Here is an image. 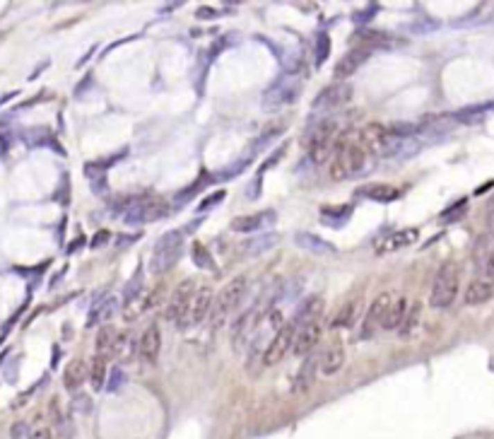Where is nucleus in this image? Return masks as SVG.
<instances>
[{"instance_id":"1","label":"nucleus","mask_w":494,"mask_h":439,"mask_svg":"<svg viewBox=\"0 0 494 439\" xmlns=\"http://www.w3.org/2000/svg\"><path fill=\"white\" fill-rule=\"evenodd\" d=\"M420 126L412 123H367L360 133V145L369 157H396L403 140L412 138Z\"/></svg>"},{"instance_id":"2","label":"nucleus","mask_w":494,"mask_h":439,"mask_svg":"<svg viewBox=\"0 0 494 439\" xmlns=\"http://www.w3.org/2000/svg\"><path fill=\"white\" fill-rule=\"evenodd\" d=\"M371 169V157L367 155V150L362 148L360 143H352V140H340L333 148V157L328 164V176L333 181H342V179H355V176H362Z\"/></svg>"},{"instance_id":"3","label":"nucleus","mask_w":494,"mask_h":439,"mask_svg":"<svg viewBox=\"0 0 494 439\" xmlns=\"http://www.w3.org/2000/svg\"><path fill=\"white\" fill-rule=\"evenodd\" d=\"M246 292H249V277L246 275H234L222 287L220 295L215 297L213 302V311H210V321H213L215 329L224 324V321L239 309L241 302L246 300Z\"/></svg>"},{"instance_id":"4","label":"nucleus","mask_w":494,"mask_h":439,"mask_svg":"<svg viewBox=\"0 0 494 439\" xmlns=\"http://www.w3.org/2000/svg\"><path fill=\"white\" fill-rule=\"evenodd\" d=\"M458 285H461V268L456 261H443L434 275L430 290V307L434 309H446L456 302L458 297Z\"/></svg>"},{"instance_id":"5","label":"nucleus","mask_w":494,"mask_h":439,"mask_svg":"<svg viewBox=\"0 0 494 439\" xmlns=\"http://www.w3.org/2000/svg\"><path fill=\"white\" fill-rule=\"evenodd\" d=\"M184 254V232L171 230L166 234L159 236L155 241L152 256H150V273L152 275H164L169 268H174V264Z\"/></svg>"},{"instance_id":"6","label":"nucleus","mask_w":494,"mask_h":439,"mask_svg":"<svg viewBox=\"0 0 494 439\" xmlns=\"http://www.w3.org/2000/svg\"><path fill=\"white\" fill-rule=\"evenodd\" d=\"M335 135H337V123L335 119H326L316 126L309 133V140H306V153H309V160L316 164H324V160L328 157L335 148Z\"/></svg>"},{"instance_id":"7","label":"nucleus","mask_w":494,"mask_h":439,"mask_svg":"<svg viewBox=\"0 0 494 439\" xmlns=\"http://www.w3.org/2000/svg\"><path fill=\"white\" fill-rule=\"evenodd\" d=\"M213 302H215V292L210 285H200L195 287L193 297H191V304H188V311H186V316L181 319L179 329L188 331V329H195L198 324H203L205 319L210 316V311H213Z\"/></svg>"},{"instance_id":"8","label":"nucleus","mask_w":494,"mask_h":439,"mask_svg":"<svg viewBox=\"0 0 494 439\" xmlns=\"http://www.w3.org/2000/svg\"><path fill=\"white\" fill-rule=\"evenodd\" d=\"M193 292H195V282L191 280V277L181 280L179 285L174 287V292H171L169 300H166V309H164V319L169 321V324H176V326L181 324V319H184L186 311H188Z\"/></svg>"},{"instance_id":"9","label":"nucleus","mask_w":494,"mask_h":439,"mask_svg":"<svg viewBox=\"0 0 494 439\" xmlns=\"http://www.w3.org/2000/svg\"><path fill=\"white\" fill-rule=\"evenodd\" d=\"M294 338H297V326L292 324V321H287L280 331H275V336L270 338L268 347L263 350V367H273L280 360H285L287 352H292Z\"/></svg>"},{"instance_id":"10","label":"nucleus","mask_w":494,"mask_h":439,"mask_svg":"<svg viewBox=\"0 0 494 439\" xmlns=\"http://www.w3.org/2000/svg\"><path fill=\"white\" fill-rule=\"evenodd\" d=\"M166 213V208L162 203H155V200H130L123 210V222L125 225H148V222L159 220Z\"/></svg>"},{"instance_id":"11","label":"nucleus","mask_w":494,"mask_h":439,"mask_svg":"<svg viewBox=\"0 0 494 439\" xmlns=\"http://www.w3.org/2000/svg\"><path fill=\"white\" fill-rule=\"evenodd\" d=\"M321 338H324V321L316 319V321H309V324L299 326L297 329V338H294V345H292V352L297 357H306L319 347Z\"/></svg>"},{"instance_id":"12","label":"nucleus","mask_w":494,"mask_h":439,"mask_svg":"<svg viewBox=\"0 0 494 439\" xmlns=\"http://www.w3.org/2000/svg\"><path fill=\"white\" fill-rule=\"evenodd\" d=\"M350 99H352V87H350V85L335 83V85H328V87L321 89V92L314 97V102H311V107H314L316 111H330V109L345 107Z\"/></svg>"},{"instance_id":"13","label":"nucleus","mask_w":494,"mask_h":439,"mask_svg":"<svg viewBox=\"0 0 494 439\" xmlns=\"http://www.w3.org/2000/svg\"><path fill=\"white\" fill-rule=\"evenodd\" d=\"M256 326H258V307L246 309L244 314L234 321V326H231V345H234L236 352H244L246 343L251 341Z\"/></svg>"},{"instance_id":"14","label":"nucleus","mask_w":494,"mask_h":439,"mask_svg":"<svg viewBox=\"0 0 494 439\" xmlns=\"http://www.w3.org/2000/svg\"><path fill=\"white\" fill-rule=\"evenodd\" d=\"M391 302H393V292H381V295L376 297L374 302H371V304H369V311H367L364 326H362V331H360V338H362V341H367V338H369L371 333L379 329L381 321H384V316H386V311H388V307H391Z\"/></svg>"},{"instance_id":"15","label":"nucleus","mask_w":494,"mask_h":439,"mask_svg":"<svg viewBox=\"0 0 494 439\" xmlns=\"http://www.w3.org/2000/svg\"><path fill=\"white\" fill-rule=\"evenodd\" d=\"M468 307H477V304H487L490 300H494V277L490 275H477L475 280L468 282L466 295H463Z\"/></svg>"},{"instance_id":"16","label":"nucleus","mask_w":494,"mask_h":439,"mask_svg":"<svg viewBox=\"0 0 494 439\" xmlns=\"http://www.w3.org/2000/svg\"><path fill=\"white\" fill-rule=\"evenodd\" d=\"M138 350H140V357H143L148 365H155V362H157L159 350H162V331H159L157 321H152V324L143 331L140 343H138Z\"/></svg>"},{"instance_id":"17","label":"nucleus","mask_w":494,"mask_h":439,"mask_svg":"<svg viewBox=\"0 0 494 439\" xmlns=\"http://www.w3.org/2000/svg\"><path fill=\"white\" fill-rule=\"evenodd\" d=\"M275 222V210H258L251 215H239L231 220V230L241 232V234H251V232H261Z\"/></svg>"},{"instance_id":"18","label":"nucleus","mask_w":494,"mask_h":439,"mask_svg":"<svg viewBox=\"0 0 494 439\" xmlns=\"http://www.w3.org/2000/svg\"><path fill=\"white\" fill-rule=\"evenodd\" d=\"M297 85L294 83H277L273 85L270 89L263 92V109H280V107H287L297 99Z\"/></svg>"},{"instance_id":"19","label":"nucleus","mask_w":494,"mask_h":439,"mask_svg":"<svg viewBox=\"0 0 494 439\" xmlns=\"http://www.w3.org/2000/svg\"><path fill=\"white\" fill-rule=\"evenodd\" d=\"M369 55H371V51H369V49H364V46L350 49V51H347L340 60H337L335 78L337 80H345V78H350V75H355L357 70H360L362 65L367 63V58H369Z\"/></svg>"},{"instance_id":"20","label":"nucleus","mask_w":494,"mask_h":439,"mask_svg":"<svg viewBox=\"0 0 494 439\" xmlns=\"http://www.w3.org/2000/svg\"><path fill=\"white\" fill-rule=\"evenodd\" d=\"M319 352H311V355L301 357V365L294 375V393H304L314 386L316 372H319Z\"/></svg>"},{"instance_id":"21","label":"nucleus","mask_w":494,"mask_h":439,"mask_svg":"<svg viewBox=\"0 0 494 439\" xmlns=\"http://www.w3.org/2000/svg\"><path fill=\"white\" fill-rule=\"evenodd\" d=\"M345 365V345L342 343H330L324 350V355L319 357V372L324 377H333L342 370Z\"/></svg>"},{"instance_id":"22","label":"nucleus","mask_w":494,"mask_h":439,"mask_svg":"<svg viewBox=\"0 0 494 439\" xmlns=\"http://www.w3.org/2000/svg\"><path fill=\"white\" fill-rule=\"evenodd\" d=\"M321 314H324V297H321V295H309V297H304V302L299 304L297 314L292 316V324L299 329V326L309 324V321L321 319Z\"/></svg>"},{"instance_id":"23","label":"nucleus","mask_w":494,"mask_h":439,"mask_svg":"<svg viewBox=\"0 0 494 439\" xmlns=\"http://www.w3.org/2000/svg\"><path fill=\"white\" fill-rule=\"evenodd\" d=\"M415 241H420V230H417V227H405V230H398L386 236L384 244L379 246V254H391V251H398V249H407V246H412Z\"/></svg>"},{"instance_id":"24","label":"nucleus","mask_w":494,"mask_h":439,"mask_svg":"<svg viewBox=\"0 0 494 439\" xmlns=\"http://www.w3.org/2000/svg\"><path fill=\"white\" fill-rule=\"evenodd\" d=\"M294 244L299 246V249L311 251V254H316V256H335L337 254L335 246L328 244L326 239H321V236L311 234V232H297Z\"/></svg>"},{"instance_id":"25","label":"nucleus","mask_w":494,"mask_h":439,"mask_svg":"<svg viewBox=\"0 0 494 439\" xmlns=\"http://www.w3.org/2000/svg\"><path fill=\"white\" fill-rule=\"evenodd\" d=\"M407 307H410V302H407V297L403 295H393V302L391 307H388L384 321H381V329L384 331H398L403 324V319H405L407 314Z\"/></svg>"},{"instance_id":"26","label":"nucleus","mask_w":494,"mask_h":439,"mask_svg":"<svg viewBox=\"0 0 494 439\" xmlns=\"http://www.w3.org/2000/svg\"><path fill=\"white\" fill-rule=\"evenodd\" d=\"M277 241H280V234H275V232H265V234H258V236H254V239H246L244 244H241V254L249 256V259H254V256H263L265 251L273 249Z\"/></svg>"},{"instance_id":"27","label":"nucleus","mask_w":494,"mask_h":439,"mask_svg":"<svg viewBox=\"0 0 494 439\" xmlns=\"http://www.w3.org/2000/svg\"><path fill=\"white\" fill-rule=\"evenodd\" d=\"M51 415H53V427L58 432L60 439H73L75 437V420H73V413L70 411H63L58 403V398L51 401Z\"/></svg>"},{"instance_id":"28","label":"nucleus","mask_w":494,"mask_h":439,"mask_svg":"<svg viewBox=\"0 0 494 439\" xmlns=\"http://www.w3.org/2000/svg\"><path fill=\"white\" fill-rule=\"evenodd\" d=\"M118 309V300H116L114 295L109 297H102V300H97L92 304V309H89V316H87V329H92V326L102 324V321H109L111 316H114V311Z\"/></svg>"},{"instance_id":"29","label":"nucleus","mask_w":494,"mask_h":439,"mask_svg":"<svg viewBox=\"0 0 494 439\" xmlns=\"http://www.w3.org/2000/svg\"><path fill=\"white\" fill-rule=\"evenodd\" d=\"M357 196L374 200V203H391V200L400 198V189H396V186L391 184H369V186H362V189L357 191Z\"/></svg>"},{"instance_id":"30","label":"nucleus","mask_w":494,"mask_h":439,"mask_svg":"<svg viewBox=\"0 0 494 439\" xmlns=\"http://www.w3.org/2000/svg\"><path fill=\"white\" fill-rule=\"evenodd\" d=\"M357 316H360V300H350V302H345V304H342L340 309H337L335 314L330 316L328 326H330L333 331L347 329V326L355 324Z\"/></svg>"},{"instance_id":"31","label":"nucleus","mask_w":494,"mask_h":439,"mask_svg":"<svg viewBox=\"0 0 494 439\" xmlns=\"http://www.w3.org/2000/svg\"><path fill=\"white\" fill-rule=\"evenodd\" d=\"M87 381V365L85 360H70L68 367L63 370V384L70 393L78 391L80 386Z\"/></svg>"},{"instance_id":"32","label":"nucleus","mask_w":494,"mask_h":439,"mask_svg":"<svg viewBox=\"0 0 494 439\" xmlns=\"http://www.w3.org/2000/svg\"><path fill=\"white\" fill-rule=\"evenodd\" d=\"M109 377V360H104L102 355H94L87 365V381L92 384V391H102L107 384Z\"/></svg>"},{"instance_id":"33","label":"nucleus","mask_w":494,"mask_h":439,"mask_svg":"<svg viewBox=\"0 0 494 439\" xmlns=\"http://www.w3.org/2000/svg\"><path fill=\"white\" fill-rule=\"evenodd\" d=\"M420 321H422V304L420 302H412V304L407 307V314L405 319H403L400 329H398L403 341H410V338L420 331Z\"/></svg>"},{"instance_id":"34","label":"nucleus","mask_w":494,"mask_h":439,"mask_svg":"<svg viewBox=\"0 0 494 439\" xmlns=\"http://www.w3.org/2000/svg\"><path fill=\"white\" fill-rule=\"evenodd\" d=\"M116 331L114 326L107 324L102 326L97 333V341H94V345H97V355H102L104 360H111V352H114V343H116Z\"/></svg>"},{"instance_id":"35","label":"nucleus","mask_w":494,"mask_h":439,"mask_svg":"<svg viewBox=\"0 0 494 439\" xmlns=\"http://www.w3.org/2000/svg\"><path fill=\"white\" fill-rule=\"evenodd\" d=\"M352 215V208L350 205H326V208H321V218H324V222H328V225L333 227H340V225H345L347 218Z\"/></svg>"},{"instance_id":"36","label":"nucleus","mask_w":494,"mask_h":439,"mask_svg":"<svg viewBox=\"0 0 494 439\" xmlns=\"http://www.w3.org/2000/svg\"><path fill=\"white\" fill-rule=\"evenodd\" d=\"M150 309V302H148V292H143L140 297H135L133 302H128V304H123V319L128 321H138L140 316L145 314V311Z\"/></svg>"},{"instance_id":"37","label":"nucleus","mask_w":494,"mask_h":439,"mask_svg":"<svg viewBox=\"0 0 494 439\" xmlns=\"http://www.w3.org/2000/svg\"><path fill=\"white\" fill-rule=\"evenodd\" d=\"M355 37L362 42L364 49H374V46H381V44H391V34L386 32H369V29H357Z\"/></svg>"},{"instance_id":"38","label":"nucleus","mask_w":494,"mask_h":439,"mask_svg":"<svg viewBox=\"0 0 494 439\" xmlns=\"http://www.w3.org/2000/svg\"><path fill=\"white\" fill-rule=\"evenodd\" d=\"M191 254H193V261H195V266H198V268L215 270V261H213V256H210V251H208V246H205V244H200V241H193V246H191Z\"/></svg>"},{"instance_id":"39","label":"nucleus","mask_w":494,"mask_h":439,"mask_svg":"<svg viewBox=\"0 0 494 439\" xmlns=\"http://www.w3.org/2000/svg\"><path fill=\"white\" fill-rule=\"evenodd\" d=\"M143 292H145V280H143V266H140L138 273L133 275V280L123 287V302L128 304V302H133L135 297H140Z\"/></svg>"},{"instance_id":"40","label":"nucleus","mask_w":494,"mask_h":439,"mask_svg":"<svg viewBox=\"0 0 494 439\" xmlns=\"http://www.w3.org/2000/svg\"><path fill=\"white\" fill-rule=\"evenodd\" d=\"M261 370H265L263 367V350H261V343H254L249 357H246V372L256 377V375H261Z\"/></svg>"},{"instance_id":"41","label":"nucleus","mask_w":494,"mask_h":439,"mask_svg":"<svg viewBox=\"0 0 494 439\" xmlns=\"http://www.w3.org/2000/svg\"><path fill=\"white\" fill-rule=\"evenodd\" d=\"M130 352H133V343H130V336L123 331L116 333V343H114V352H111V357H118V360H123V357H130Z\"/></svg>"},{"instance_id":"42","label":"nucleus","mask_w":494,"mask_h":439,"mask_svg":"<svg viewBox=\"0 0 494 439\" xmlns=\"http://www.w3.org/2000/svg\"><path fill=\"white\" fill-rule=\"evenodd\" d=\"M328 55H330V37L326 32H321L319 37H316V58H314L316 68H321V65L328 60Z\"/></svg>"},{"instance_id":"43","label":"nucleus","mask_w":494,"mask_h":439,"mask_svg":"<svg viewBox=\"0 0 494 439\" xmlns=\"http://www.w3.org/2000/svg\"><path fill=\"white\" fill-rule=\"evenodd\" d=\"M466 210H468V198L456 200V203H453L451 208H446V210L441 213V222H456V220H461L463 215H466Z\"/></svg>"},{"instance_id":"44","label":"nucleus","mask_w":494,"mask_h":439,"mask_svg":"<svg viewBox=\"0 0 494 439\" xmlns=\"http://www.w3.org/2000/svg\"><path fill=\"white\" fill-rule=\"evenodd\" d=\"M224 198H227V191H224V189L213 191V193H210V196H205V198L200 200L198 210H200V213H203V210H213V208H218V205H220Z\"/></svg>"},{"instance_id":"45","label":"nucleus","mask_w":494,"mask_h":439,"mask_svg":"<svg viewBox=\"0 0 494 439\" xmlns=\"http://www.w3.org/2000/svg\"><path fill=\"white\" fill-rule=\"evenodd\" d=\"M203 186H205V176H200L198 181H193V186H191V189H184L181 193H176V200H174V203L181 205V203H186V200H191L195 193H198L200 189H203Z\"/></svg>"},{"instance_id":"46","label":"nucleus","mask_w":494,"mask_h":439,"mask_svg":"<svg viewBox=\"0 0 494 439\" xmlns=\"http://www.w3.org/2000/svg\"><path fill=\"white\" fill-rule=\"evenodd\" d=\"M376 12H379V5H369V8H364V10H360V12L352 15V22H355V24H367L369 19L376 17Z\"/></svg>"},{"instance_id":"47","label":"nucleus","mask_w":494,"mask_h":439,"mask_svg":"<svg viewBox=\"0 0 494 439\" xmlns=\"http://www.w3.org/2000/svg\"><path fill=\"white\" fill-rule=\"evenodd\" d=\"M285 155H287V145H280V148H277V150H275V153H273V155H270V157H268V160H265V164H263V166H261L258 176H263V174H265V171H268V169H273V166H275L277 162H280V160H282V157H285Z\"/></svg>"},{"instance_id":"48","label":"nucleus","mask_w":494,"mask_h":439,"mask_svg":"<svg viewBox=\"0 0 494 439\" xmlns=\"http://www.w3.org/2000/svg\"><path fill=\"white\" fill-rule=\"evenodd\" d=\"M249 162H251V157H244V160H236L234 162V166H229V169H224V171H220V179H231V176H236L239 174L241 169H246V166H249Z\"/></svg>"},{"instance_id":"49","label":"nucleus","mask_w":494,"mask_h":439,"mask_svg":"<svg viewBox=\"0 0 494 439\" xmlns=\"http://www.w3.org/2000/svg\"><path fill=\"white\" fill-rule=\"evenodd\" d=\"M107 381H109V391H116V388L123 384V372H121L118 367H114V370H111V375L107 377Z\"/></svg>"},{"instance_id":"50","label":"nucleus","mask_w":494,"mask_h":439,"mask_svg":"<svg viewBox=\"0 0 494 439\" xmlns=\"http://www.w3.org/2000/svg\"><path fill=\"white\" fill-rule=\"evenodd\" d=\"M29 439H51V427L48 425H37L29 430Z\"/></svg>"},{"instance_id":"51","label":"nucleus","mask_w":494,"mask_h":439,"mask_svg":"<svg viewBox=\"0 0 494 439\" xmlns=\"http://www.w3.org/2000/svg\"><path fill=\"white\" fill-rule=\"evenodd\" d=\"M109 239H111V232H107V230H99L97 234L92 236V241H89V246H92V249H99V246H104Z\"/></svg>"},{"instance_id":"52","label":"nucleus","mask_w":494,"mask_h":439,"mask_svg":"<svg viewBox=\"0 0 494 439\" xmlns=\"http://www.w3.org/2000/svg\"><path fill=\"white\" fill-rule=\"evenodd\" d=\"M27 435H29L27 422H15L12 430H10V437H12V439H24Z\"/></svg>"},{"instance_id":"53","label":"nucleus","mask_w":494,"mask_h":439,"mask_svg":"<svg viewBox=\"0 0 494 439\" xmlns=\"http://www.w3.org/2000/svg\"><path fill=\"white\" fill-rule=\"evenodd\" d=\"M218 15H220L218 10H215V8H208V5H203V8L195 10V17H198V19H215Z\"/></svg>"},{"instance_id":"54","label":"nucleus","mask_w":494,"mask_h":439,"mask_svg":"<svg viewBox=\"0 0 494 439\" xmlns=\"http://www.w3.org/2000/svg\"><path fill=\"white\" fill-rule=\"evenodd\" d=\"M10 99H15V92H8V94H3V97H0V107H3V104H8Z\"/></svg>"}]
</instances>
